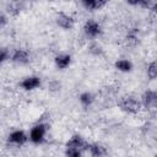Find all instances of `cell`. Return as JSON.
I'll list each match as a JSON object with an SVG mask.
<instances>
[{
	"mask_svg": "<svg viewBox=\"0 0 157 157\" xmlns=\"http://www.w3.org/2000/svg\"><path fill=\"white\" fill-rule=\"evenodd\" d=\"M118 107L128 114H137L141 110L142 104L136 98L130 97V96H125L118 101Z\"/></svg>",
	"mask_w": 157,
	"mask_h": 157,
	"instance_id": "1",
	"label": "cell"
},
{
	"mask_svg": "<svg viewBox=\"0 0 157 157\" xmlns=\"http://www.w3.org/2000/svg\"><path fill=\"white\" fill-rule=\"evenodd\" d=\"M47 125L45 124H36L31 131H29V135H28V140L34 144V145H39L44 141L45 139V134H47Z\"/></svg>",
	"mask_w": 157,
	"mask_h": 157,
	"instance_id": "2",
	"label": "cell"
},
{
	"mask_svg": "<svg viewBox=\"0 0 157 157\" xmlns=\"http://www.w3.org/2000/svg\"><path fill=\"white\" fill-rule=\"evenodd\" d=\"M83 32L88 38H97L102 34V27L101 25L94 20H88L83 25Z\"/></svg>",
	"mask_w": 157,
	"mask_h": 157,
	"instance_id": "3",
	"label": "cell"
},
{
	"mask_svg": "<svg viewBox=\"0 0 157 157\" xmlns=\"http://www.w3.org/2000/svg\"><path fill=\"white\" fill-rule=\"evenodd\" d=\"M55 22H56V25H58L60 28H63V29H71V28L74 27V25H75V20H74L70 15H67V13H65V12H59V13H56V16H55Z\"/></svg>",
	"mask_w": 157,
	"mask_h": 157,
	"instance_id": "4",
	"label": "cell"
},
{
	"mask_svg": "<svg viewBox=\"0 0 157 157\" xmlns=\"http://www.w3.org/2000/svg\"><path fill=\"white\" fill-rule=\"evenodd\" d=\"M40 83H42V81L38 76H27L21 81L20 86L25 91H33V90L38 88L40 86Z\"/></svg>",
	"mask_w": 157,
	"mask_h": 157,
	"instance_id": "5",
	"label": "cell"
},
{
	"mask_svg": "<svg viewBox=\"0 0 157 157\" xmlns=\"http://www.w3.org/2000/svg\"><path fill=\"white\" fill-rule=\"evenodd\" d=\"M28 141V136L23 130H15L9 135V142L16 146H22Z\"/></svg>",
	"mask_w": 157,
	"mask_h": 157,
	"instance_id": "6",
	"label": "cell"
},
{
	"mask_svg": "<svg viewBox=\"0 0 157 157\" xmlns=\"http://www.w3.org/2000/svg\"><path fill=\"white\" fill-rule=\"evenodd\" d=\"M156 102H157V94L155 91L152 90H147L141 98V104L145 108H155L156 107Z\"/></svg>",
	"mask_w": 157,
	"mask_h": 157,
	"instance_id": "7",
	"label": "cell"
},
{
	"mask_svg": "<svg viewBox=\"0 0 157 157\" xmlns=\"http://www.w3.org/2000/svg\"><path fill=\"white\" fill-rule=\"evenodd\" d=\"M11 60L16 64L25 65V64L29 63V53L26 49H16L11 56Z\"/></svg>",
	"mask_w": 157,
	"mask_h": 157,
	"instance_id": "8",
	"label": "cell"
},
{
	"mask_svg": "<svg viewBox=\"0 0 157 157\" xmlns=\"http://www.w3.org/2000/svg\"><path fill=\"white\" fill-rule=\"evenodd\" d=\"M108 0H81L82 6L88 11H96L107 5Z\"/></svg>",
	"mask_w": 157,
	"mask_h": 157,
	"instance_id": "9",
	"label": "cell"
},
{
	"mask_svg": "<svg viewBox=\"0 0 157 157\" xmlns=\"http://www.w3.org/2000/svg\"><path fill=\"white\" fill-rule=\"evenodd\" d=\"M86 150H88L90 155L91 156H94V157H99V156H105L108 153L107 148L104 146H102L101 144H87L86 145Z\"/></svg>",
	"mask_w": 157,
	"mask_h": 157,
	"instance_id": "10",
	"label": "cell"
},
{
	"mask_svg": "<svg viewBox=\"0 0 157 157\" xmlns=\"http://www.w3.org/2000/svg\"><path fill=\"white\" fill-rule=\"evenodd\" d=\"M54 63L59 70H65L71 64V55L70 54H59L55 56Z\"/></svg>",
	"mask_w": 157,
	"mask_h": 157,
	"instance_id": "11",
	"label": "cell"
},
{
	"mask_svg": "<svg viewBox=\"0 0 157 157\" xmlns=\"http://www.w3.org/2000/svg\"><path fill=\"white\" fill-rule=\"evenodd\" d=\"M86 141L80 136V135H74L69 139V141L66 142V147L70 148H80V150H86Z\"/></svg>",
	"mask_w": 157,
	"mask_h": 157,
	"instance_id": "12",
	"label": "cell"
},
{
	"mask_svg": "<svg viewBox=\"0 0 157 157\" xmlns=\"http://www.w3.org/2000/svg\"><path fill=\"white\" fill-rule=\"evenodd\" d=\"M115 69L121 72H130L132 70V64L128 59H119L115 61Z\"/></svg>",
	"mask_w": 157,
	"mask_h": 157,
	"instance_id": "13",
	"label": "cell"
},
{
	"mask_svg": "<svg viewBox=\"0 0 157 157\" xmlns=\"http://www.w3.org/2000/svg\"><path fill=\"white\" fill-rule=\"evenodd\" d=\"M78 101H80V103H81L83 107H90V105H92V103L94 102V96H93L91 92H83V93L80 94Z\"/></svg>",
	"mask_w": 157,
	"mask_h": 157,
	"instance_id": "14",
	"label": "cell"
},
{
	"mask_svg": "<svg viewBox=\"0 0 157 157\" xmlns=\"http://www.w3.org/2000/svg\"><path fill=\"white\" fill-rule=\"evenodd\" d=\"M147 76L151 78V80H155L156 76H157V65H156V61H152L148 64L147 66Z\"/></svg>",
	"mask_w": 157,
	"mask_h": 157,
	"instance_id": "15",
	"label": "cell"
},
{
	"mask_svg": "<svg viewBox=\"0 0 157 157\" xmlns=\"http://www.w3.org/2000/svg\"><path fill=\"white\" fill-rule=\"evenodd\" d=\"M82 153H83V151L80 150V148H70V147H66V151H65V155L69 156V157H80Z\"/></svg>",
	"mask_w": 157,
	"mask_h": 157,
	"instance_id": "16",
	"label": "cell"
},
{
	"mask_svg": "<svg viewBox=\"0 0 157 157\" xmlns=\"http://www.w3.org/2000/svg\"><path fill=\"white\" fill-rule=\"evenodd\" d=\"M7 50L4 49V48H0V64H2L6 59H7Z\"/></svg>",
	"mask_w": 157,
	"mask_h": 157,
	"instance_id": "17",
	"label": "cell"
},
{
	"mask_svg": "<svg viewBox=\"0 0 157 157\" xmlns=\"http://www.w3.org/2000/svg\"><path fill=\"white\" fill-rule=\"evenodd\" d=\"M6 23H7V17L4 13H0V28L6 26Z\"/></svg>",
	"mask_w": 157,
	"mask_h": 157,
	"instance_id": "18",
	"label": "cell"
},
{
	"mask_svg": "<svg viewBox=\"0 0 157 157\" xmlns=\"http://www.w3.org/2000/svg\"><path fill=\"white\" fill-rule=\"evenodd\" d=\"M126 2H128L129 5H139L140 0H126Z\"/></svg>",
	"mask_w": 157,
	"mask_h": 157,
	"instance_id": "19",
	"label": "cell"
}]
</instances>
